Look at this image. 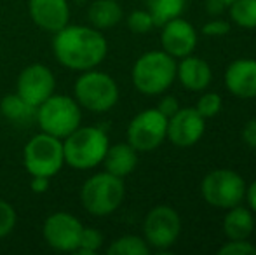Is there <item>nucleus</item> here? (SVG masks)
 I'll use <instances>...</instances> for the list:
<instances>
[{"label": "nucleus", "instance_id": "cd10ccee", "mask_svg": "<svg viewBox=\"0 0 256 255\" xmlns=\"http://www.w3.org/2000/svg\"><path fill=\"white\" fill-rule=\"evenodd\" d=\"M16 222L18 215L14 206L7 201L0 199V239L12 232V229L16 227Z\"/></svg>", "mask_w": 256, "mask_h": 255}, {"label": "nucleus", "instance_id": "0eeeda50", "mask_svg": "<svg viewBox=\"0 0 256 255\" xmlns=\"http://www.w3.org/2000/svg\"><path fill=\"white\" fill-rule=\"evenodd\" d=\"M23 164L30 177L40 175L51 178L58 175L64 164L63 140L40 131L24 145Z\"/></svg>", "mask_w": 256, "mask_h": 255}, {"label": "nucleus", "instance_id": "412c9836", "mask_svg": "<svg viewBox=\"0 0 256 255\" xmlns=\"http://www.w3.org/2000/svg\"><path fill=\"white\" fill-rule=\"evenodd\" d=\"M0 112L7 121L16 124H28L35 121V112L37 107L30 105L26 100L21 98L18 93L6 95L0 100Z\"/></svg>", "mask_w": 256, "mask_h": 255}, {"label": "nucleus", "instance_id": "ddd939ff", "mask_svg": "<svg viewBox=\"0 0 256 255\" xmlns=\"http://www.w3.org/2000/svg\"><path fill=\"white\" fill-rule=\"evenodd\" d=\"M206 119L192 107L178 109V112L168 117V135L166 138L176 147H192L202 138Z\"/></svg>", "mask_w": 256, "mask_h": 255}, {"label": "nucleus", "instance_id": "6e6552de", "mask_svg": "<svg viewBox=\"0 0 256 255\" xmlns=\"http://www.w3.org/2000/svg\"><path fill=\"white\" fill-rule=\"evenodd\" d=\"M200 194L208 204L228 210L240 204V201L244 199L246 182L237 171L222 168L206 175L200 184Z\"/></svg>", "mask_w": 256, "mask_h": 255}, {"label": "nucleus", "instance_id": "c85d7f7f", "mask_svg": "<svg viewBox=\"0 0 256 255\" xmlns=\"http://www.w3.org/2000/svg\"><path fill=\"white\" fill-rule=\"evenodd\" d=\"M220 255H256V246L248 239H228L222 248Z\"/></svg>", "mask_w": 256, "mask_h": 255}, {"label": "nucleus", "instance_id": "4468645a", "mask_svg": "<svg viewBox=\"0 0 256 255\" xmlns=\"http://www.w3.org/2000/svg\"><path fill=\"white\" fill-rule=\"evenodd\" d=\"M160 42L162 48L172 58H185L192 55L197 46V32L192 25L183 18H172L166 25H162Z\"/></svg>", "mask_w": 256, "mask_h": 255}, {"label": "nucleus", "instance_id": "f3484780", "mask_svg": "<svg viewBox=\"0 0 256 255\" xmlns=\"http://www.w3.org/2000/svg\"><path fill=\"white\" fill-rule=\"evenodd\" d=\"M176 75L183 88H186L188 91H202L212 79L211 67L202 58L192 55L182 58L180 65H176Z\"/></svg>", "mask_w": 256, "mask_h": 255}, {"label": "nucleus", "instance_id": "7c9ffc66", "mask_svg": "<svg viewBox=\"0 0 256 255\" xmlns=\"http://www.w3.org/2000/svg\"><path fill=\"white\" fill-rule=\"evenodd\" d=\"M155 109H157L160 114H164L166 117H171L172 114L178 112L180 103H178V100H176L174 96H164V98L158 102V105L155 107Z\"/></svg>", "mask_w": 256, "mask_h": 255}, {"label": "nucleus", "instance_id": "f03ea898", "mask_svg": "<svg viewBox=\"0 0 256 255\" xmlns=\"http://www.w3.org/2000/svg\"><path fill=\"white\" fill-rule=\"evenodd\" d=\"M110 140L100 126H78L66 138H63L64 164L75 170H92L108 150Z\"/></svg>", "mask_w": 256, "mask_h": 255}, {"label": "nucleus", "instance_id": "aec40b11", "mask_svg": "<svg viewBox=\"0 0 256 255\" xmlns=\"http://www.w3.org/2000/svg\"><path fill=\"white\" fill-rule=\"evenodd\" d=\"M122 16L124 13L117 0H94L88 11L89 21L98 30H106V28L118 25Z\"/></svg>", "mask_w": 256, "mask_h": 255}, {"label": "nucleus", "instance_id": "a211bd4d", "mask_svg": "<svg viewBox=\"0 0 256 255\" xmlns=\"http://www.w3.org/2000/svg\"><path fill=\"white\" fill-rule=\"evenodd\" d=\"M104 171L115 175V177H128L138 166V150L126 143H115L108 145V150L103 157Z\"/></svg>", "mask_w": 256, "mask_h": 255}, {"label": "nucleus", "instance_id": "b1692460", "mask_svg": "<svg viewBox=\"0 0 256 255\" xmlns=\"http://www.w3.org/2000/svg\"><path fill=\"white\" fill-rule=\"evenodd\" d=\"M230 18L242 28H256V0L230 2Z\"/></svg>", "mask_w": 256, "mask_h": 255}, {"label": "nucleus", "instance_id": "39448f33", "mask_svg": "<svg viewBox=\"0 0 256 255\" xmlns=\"http://www.w3.org/2000/svg\"><path fill=\"white\" fill-rule=\"evenodd\" d=\"M35 121L44 133L66 138L82 123V107L66 95H52L37 107Z\"/></svg>", "mask_w": 256, "mask_h": 255}, {"label": "nucleus", "instance_id": "393cba45", "mask_svg": "<svg viewBox=\"0 0 256 255\" xmlns=\"http://www.w3.org/2000/svg\"><path fill=\"white\" fill-rule=\"evenodd\" d=\"M103 245V234L98 229L92 227H84L82 229L80 239H78V246L74 253L78 255H94L100 252Z\"/></svg>", "mask_w": 256, "mask_h": 255}, {"label": "nucleus", "instance_id": "423d86ee", "mask_svg": "<svg viewBox=\"0 0 256 255\" xmlns=\"http://www.w3.org/2000/svg\"><path fill=\"white\" fill-rule=\"evenodd\" d=\"M74 95L82 109L102 114L117 105L118 86L112 75L91 68L78 75L74 86Z\"/></svg>", "mask_w": 256, "mask_h": 255}, {"label": "nucleus", "instance_id": "9d476101", "mask_svg": "<svg viewBox=\"0 0 256 255\" xmlns=\"http://www.w3.org/2000/svg\"><path fill=\"white\" fill-rule=\"evenodd\" d=\"M168 135V117L157 109H146L132 117L128 126V143L138 152L157 149Z\"/></svg>", "mask_w": 256, "mask_h": 255}, {"label": "nucleus", "instance_id": "c756f323", "mask_svg": "<svg viewBox=\"0 0 256 255\" xmlns=\"http://www.w3.org/2000/svg\"><path fill=\"white\" fill-rule=\"evenodd\" d=\"M230 32V23L223 20H211L202 27V34L208 37H223Z\"/></svg>", "mask_w": 256, "mask_h": 255}, {"label": "nucleus", "instance_id": "c9c22d12", "mask_svg": "<svg viewBox=\"0 0 256 255\" xmlns=\"http://www.w3.org/2000/svg\"><path fill=\"white\" fill-rule=\"evenodd\" d=\"M223 2H225V4H230V2H234V0H223Z\"/></svg>", "mask_w": 256, "mask_h": 255}, {"label": "nucleus", "instance_id": "dca6fc26", "mask_svg": "<svg viewBox=\"0 0 256 255\" xmlns=\"http://www.w3.org/2000/svg\"><path fill=\"white\" fill-rule=\"evenodd\" d=\"M225 86L239 98H256V60L239 58L226 67Z\"/></svg>", "mask_w": 256, "mask_h": 255}, {"label": "nucleus", "instance_id": "72a5a7b5", "mask_svg": "<svg viewBox=\"0 0 256 255\" xmlns=\"http://www.w3.org/2000/svg\"><path fill=\"white\" fill-rule=\"evenodd\" d=\"M248 199V204H250V210H253L256 213V178L253 182H251L250 185H248L246 189V196H244Z\"/></svg>", "mask_w": 256, "mask_h": 255}, {"label": "nucleus", "instance_id": "1a4fd4ad", "mask_svg": "<svg viewBox=\"0 0 256 255\" xmlns=\"http://www.w3.org/2000/svg\"><path fill=\"white\" fill-rule=\"evenodd\" d=\"M182 232V218L174 208L158 204L146 213L143 220V238L148 246L168 250L178 241Z\"/></svg>", "mask_w": 256, "mask_h": 255}, {"label": "nucleus", "instance_id": "6ab92c4d", "mask_svg": "<svg viewBox=\"0 0 256 255\" xmlns=\"http://www.w3.org/2000/svg\"><path fill=\"white\" fill-rule=\"evenodd\" d=\"M254 229V218L248 208L234 206L223 218V232L228 239H250Z\"/></svg>", "mask_w": 256, "mask_h": 255}, {"label": "nucleus", "instance_id": "2eb2a0df", "mask_svg": "<svg viewBox=\"0 0 256 255\" xmlns=\"http://www.w3.org/2000/svg\"><path fill=\"white\" fill-rule=\"evenodd\" d=\"M28 13L38 28L56 34L70 21V4L68 0H30Z\"/></svg>", "mask_w": 256, "mask_h": 255}, {"label": "nucleus", "instance_id": "2f4dec72", "mask_svg": "<svg viewBox=\"0 0 256 255\" xmlns=\"http://www.w3.org/2000/svg\"><path fill=\"white\" fill-rule=\"evenodd\" d=\"M242 140L248 147L256 149V117L251 121H248L246 126L242 128Z\"/></svg>", "mask_w": 256, "mask_h": 255}, {"label": "nucleus", "instance_id": "f704fd0d", "mask_svg": "<svg viewBox=\"0 0 256 255\" xmlns=\"http://www.w3.org/2000/svg\"><path fill=\"white\" fill-rule=\"evenodd\" d=\"M225 6H226V4L223 2V0H208V4H206V7H208V13L212 14V16L223 13Z\"/></svg>", "mask_w": 256, "mask_h": 255}, {"label": "nucleus", "instance_id": "4be33fe9", "mask_svg": "<svg viewBox=\"0 0 256 255\" xmlns=\"http://www.w3.org/2000/svg\"><path fill=\"white\" fill-rule=\"evenodd\" d=\"M186 0H146V11L152 14L155 27H162L172 18L182 16Z\"/></svg>", "mask_w": 256, "mask_h": 255}, {"label": "nucleus", "instance_id": "f8f14e48", "mask_svg": "<svg viewBox=\"0 0 256 255\" xmlns=\"http://www.w3.org/2000/svg\"><path fill=\"white\" fill-rule=\"evenodd\" d=\"M56 88V77L52 70L42 63L28 65L18 75L16 93L30 105L38 107L44 100L54 93Z\"/></svg>", "mask_w": 256, "mask_h": 255}, {"label": "nucleus", "instance_id": "7ed1b4c3", "mask_svg": "<svg viewBox=\"0 0 256 255\" xmlns=\"http://www.w3.org/2000/svg\"><path fill=\"white\" fill-rule=\"evenodd\" d=\"M126 197L124 178L102 171L82 184L80 203L88 213L94 217H108L122 204Z\"/></svg>", "mask_w": 256, "mask_h": 255}, {"label": "nucleus", "instance_id": "a878e982", "mask_svg": "<svg viewBox=\"0 0 256 255\" xmlns=\"http://www.w3.org/2000/svg\"><path fill=\"white\" fill-rule=\"evenodd\" d=\"M222 107H223V102L218 93H206V95H202L199 98L196 110L204 119H211V117L218 116V114L222 112Z\"/></svg>", "mask_w": 256, "mask_h": 255}, {"label": "nucleus", "instance_id": "473e14b6", "mask_svg": "<svg viewBox=\"0 0 256 255\" xmlns=\"http://www.w3.org/2000/svg\"><path fill=\"white\" fill-rule=\"evenodd\" d=\"M49 180H51V178L40 177V175H34V177H32V182H30V189H32V191H34L35 194L48 192V189H49Z\"/></svg>", "mask_w": 256, "mask_h": 255}, {"label": "nucleus", "instance_id": "20e7f679", "mask_svg": "<svg viewBox=\"0 0 256 255\" xmlns=\"http://www.w3.org/2000/svg\"><path fill=\"white\" fill-rule=\"evenodd\" d=\"M131 75L140 93L162 95L176 79V62L166 51H148L136 60Z\"/></svg>", "mask_w": 256, "mask_h": 255}, {"label": "nucleus", "instance_id": "bb28decb", "mask_svg": "<svg viewBox=\"0 0 256 255\" xmlns=\"http://www.w3.org/2000/svg\"><path fill=\"white\" fill-rule=\"evenodd\" d=\"M128 27L132 34L143 35V34H148L155 27V23H154L152 14H150L148 11L138 9V11H132L128 16Z\"/></svg>", "mask_w": 256, "mask_h": 255}, {"label": "nucleus", "instance_id": "f257e3e1", "mask_svg": "<svg viewBox=\"0 0 256 255\" xmlns=\"http://www.w3.org/2000/svg\"><path fill=\"white\" fill-rule=\"evenodd\" d=\"M52 53L64 68L86 72L106 58L108 42L98 28L68 23L54 34Z\"/></svg>", "mask_w": 256, "mask_h": 255}, {"label": "nucleus", "instance_id": "9b49d317", "mask_svg": "<svg viewBox=\"0 0 256 255\" xmlns=\"http://www.w3.org/2000/svg\"><path fill=\"white\" fill-rule=\"evenodd\" d=\"M82 222L68 211H56L44 220L42 234L52 250L58 252H75L82 234Z\"/></svg>", "mask_w": 256, "mask_h": 255}, {"label": "nucleus", "instance_id": "5701e85b", "mask_svg": "<svg viewBox=\"0 0 256 255\" xmlns=\"http://www.w3.org/2000/svg\"><path fill=\"white\" fill-rule=\"evenodd\" d=\"M108 255H148L150 246L145 238H140L134 234H126L112 241L106 250Z\"/></svg>", "mask_w": 256, "mask_h": 255}]
</instances>
